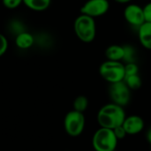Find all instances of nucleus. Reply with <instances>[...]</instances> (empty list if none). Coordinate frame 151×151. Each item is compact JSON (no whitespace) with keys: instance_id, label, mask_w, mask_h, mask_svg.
Here are the masks:
<instances>
[{"instance_id":"1","label":"nucleus","mask_w":151,"mask_h":151,"mask_svg":"<svg viewBox=\"0 0 151 151\" xmlns=\"http://www.w3.org/2000/svg\"><path fill=\"white\" fill-rule=\"evenodd\" d=\"M126 117L127 115L124 107L110 103L100 108L97 112L96 119L100 127L113 130L114 128L122 126Z\"/></svg>"},{"instance_id":"2","label":"nucleus","mask_w":151,"mask_h":151,"mask_svg":"<svg viewBox=\"0 0 151 151\" xmlns=\"http://www.w3.org/2000/svg\"><path fill=\"white\" fill-rule=\"evenodd\" d=\"M73 30L78 39L83 42H92L96 35V25L94 18L81 14L73 23Z\"/></svg>"},{"instance_id":"3","label":"nucleus","mask_w":151,"mask_h":151,"mask_svg":"<svg viewBox=\"0 0 151 151\" xmlns=\"http://www.w3.org/2000/svg\"><path fill=\"white\" fill-rule=\"evenodd\" d=\"M119 140L112 129L100 127L92 137V146L95 151H115Z\"/></svg>"},{"instance_id":"4","label":"nucleus","mask_w":151,"mask_h":151,"mask_svg":"<svg viewBox=\"0 0 151 151\" xmlns=\"http://www.w3.org/2000/svg\"><path fill=\"white\" fill-rule=\"evenodd\" d=\"M99 74L110 84L122 81L126 76L125 64L121 61L106 60L101 64L99 67Z\"/></svg>"},{"instance_id":"5","label":"nucleus","mask_w":151,"mask_h":151,"mask_svg":"<svg viewBox=\"0 0 151 151\" xmlns=\"http://www.w3.org/2000/svg\"><path fill=\"white\" fill-rule=\"evenodd\" d=\"M86 119L82 112L70 111L64 119V127L66 134L72 137L80 136L85 128Z\"/></svg>"},{"instance_id":"6","label":"nucleus","mask_w":151,"mask_h":151,"mask_svg":"<svg viewBox=\"0 0 151 151\" xmlns=\"http://www.w3.org/2000/svg\"><path fill=\"white\" fill-rule=\"evenodd\" d=\"M131 91L124 81L110 84L109 96L111 103L122 107L127 106L131 100Z\"/></svg>"},{"instance_id":"7","label":"nucleus","mask_w":151,"mask_h":151,"mask_svg":"<svg viewBox=\"0 0 151 151\" xmlns=\"http://www.w3.org/2000/svg\"><path fill=\"white\" fill-rule=\"evenodd\" d=\"M110 9L108 0H88L81 8V13L91 18L104 16Z\"/></svg>"},{"instance_id":"8","label":"nucleus","mask_w":151,"mask_h":151,"mask_svg":"<svg viewBox=\"0 0 151 151\" xmlns=\"http://www.w3.org/2000/svg\"><path fill=\"white\" fill-rule=\"evenodd\" d=\"M124 18L130 26L136 28L145 22L143 9L136 4H128L127 5L124 10Z\"/></svg>"},{"instance_id":"9","label":"nucleus","mask_w":151,"mask_h":151,"mask_svg":"<svg viewBox=\"0 0 151 151\" xmlns=\"http://www.w3.org/2000/svg\"><path fill=\"white\" fill-rule=\"evenodd\" d=\"M144 126V120L139 115L127 116L122 124V127H124L127 135H135L140 134L143 130Z\"/></svg>"},{"instance_id":"10","label":"nucleus","mask_w":151,"mask_h":151,"mask_svg":"<svg viewBox=\"0 0 151 151\" xmlns=\"http://www.w3.org/2000/svg\"><path fill=\"white\" fill-rule=\"evenodd\" d=\"M137 29L140 43L143 48L151 50V23L144 22Z\"/></svg>"},{"instance_id":"11","label":"nucleus","mask_w":151,"mask_h":151,"mask_svg":"<svg viewBox=\"0 0 151 151\" xmlns=\"http://www.w3.org/2000/svg\"><path fill=\"white\" fill-rule=\"evenodd\" d=\"M15 44L20 50H27L35 44V35L24 31L15 36Z\"/></svg>"},{"instance_id":"12","label":"nucleus","mask_w":151,"mask_h":151,"mask_svg":"<svg viewBox=\"0 0 151 151\" xmlns=\"http://www.w3.org/2000/svg\"><path fill=\"white\" fill-rule=\"evenodd\" d=\"M105 56L107 60L121 61L124 58V47L123 45L112 44L110 45L105 50Z\"/></svg>"},{"instance_id":"13","label":"nucleus","mask_w":151,"mask_h":151,"mask_svg":"<svg viewBox=\"0 0 151 151\" xmlns=\"http://www.w3.org/2000/svg\"><path fill=\"white\" fill-rule=\"evenodd\" d=\"M23 4L32 11L42 12L50 7L51 0H23Z\"/></svg>"},{"instance_id":"14","label":"nucleus","mask_w":151,"mask_h":151,"mask_svg":"<svg viewBox=\"0 0 151 151\" xmlns=\"http://www.w3.org/2000/svg\"><path fill=\"white\" fill-rule=\"evenodd\" d=\"M124 81L131 90H137L142 85V79L139 74L126 76L124 79Z\"/></svg>"},{"instance_id":"15","label":"nucleus","mask_w":151,"mask_h":151,"mask_svg":"<svg viewBox=\"0 0 151 151\" xmlns=\"http://www.w3.org/2000/svg\"><path fill=\"white\" fill-rule=\"evenodd\" d=\"M73 110L84 113L88 107V99L85 96H79L73 101Z\"/></svg>"},{"instance_id":"16","label":"nucleus","mask_w":151,"mask_h":151,"mask_svg":"<svg viewBox=\"0 0 151 151\" xmlns=\"http://www.w3.org/2000/svg\"><path fill=\"white\" fill-rule=\"evenodd\" d=\"M124 47V58L123 60L126 64L127 63H134L135 62V50L133 46L130 45H123Z\"/></svg>"},{"instance_id":"17","label":"nucleus","mask_w":151,"mask_h":151,"mask_svg":"<svg viewBox=\"0 0 151 151\" xmlns=\"http://www.w3.org/2000/svg\"><path fill=\"white\" fill-rule=\"evenodd\" d=\"M9 29L12 33L15 34V36L24 31L25 30V26L23 25V23L20 21V20H18V19H13L10 25H9Z\"/></svg>"},{"instance_id":"18","label":"nucleus","mask_w":151,"mask_h":151,"mask_svg":"<svg viewBox=\"0 0 151 151\" xmlns=\"http://www.w3.org/2000/svg\"><path fill=\"white\" fill-rule=\"evenodd\" d=\"M125 73H126V76L139 74V66H138V65L135 62L134 63L125 64Z\"/></svg>"},{"instance_id":"19","label":"nucleus","mask_w":151,"mask_h":151,"mask_svg":"<svg viewBox=\"0 0 151 151\" xmlns=\"http://www.w3.org/2000/svg\"><path fill=\"white\" fill-rule=\"evenodd\" d=\"M2 3L6 9L14 10L23 4V0H2Z\"/></svg>"},{"instance_id":"20","label":"nucleus","mask_w":151,"mask_h":151,"mask_svg":"<svg viewBox=\"0 0 151 151\" xmlns=\"http://www.w3.org/2000/svg\"><path fill=\"white\" fill-rule=\"evenodd\" d=\"M9 42L6 36L0 33V58L4 56L8 50Z\"/></svg>"},{"instance_id":"21","label":"nucleus","mask_w":151,"mask_h":151,"mask_svg":"<svg viewBox=\"0 0 151 151\" xmlns=\"http://www.w3.org/2000/svg\"><path fill=\"white\" fill-rule=\"evenodd\" d=\"M113 132H114V134L115 136L117 137V139L119 141V140H123L126 138V136L127 135V132L125 131L124 127L122 126H119L116 128L113 129Z\"/></svg>"},{"instance_id":"22","label":"nucleus","mask_w":151,"mask_h":151,"mask_svg":"<svg viewBox=\"0 0 151 151\" xmlns=\"http://www.w3.org/2000/svg\"><path fill=\"white\" fill-rule=\"evenodd\" d=\"M143 15L145 22H150L151 23V2L146 4L143 7Z\"/></svg>"},{"instance_id":"23","label":"nucleus","mask_w":151,"mask_h":151,"mask_svg":"<svg viewBox=\"0 0 151 151\" xmlns=\"http://www.w3.org/2000/svg\"><path fill=\"white\" fill-rule=\"evenodd\" d=\"M146 139H147L148 142L151 145V127L147 130V133H146Z\"/></svg>"},{"instance_id":"24","label":"nucleus","mask_w":151,"mask_h":151,"mask_svg":"<svg viewBox=\"0 0 151 151\" xmlns=\"http://www.w3.org/2000/svg\"><path fill=\"white\" fill-rule=\"evenodd\" d=\"M115 2L119 3V4H130L133 0H114Z\"/></svg>"}]
</instances>
